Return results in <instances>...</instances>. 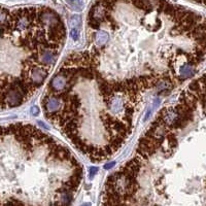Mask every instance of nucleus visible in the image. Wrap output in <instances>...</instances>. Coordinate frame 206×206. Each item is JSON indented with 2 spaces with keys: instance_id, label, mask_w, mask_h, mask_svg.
<instances>
[{
  "instance_id": "nucleus-1",
  "label": "nucleus",
  "mask_w": 206,
  "mask_h": 206,
  "mask_svg": "<svg viewBox=\"0 0 206 206\" xmlns=\"http://www.w3.org/2000/svg\"><path fill=\"white\" fill-rule=\"evenodd\" d=\"M68 3L71 5L74 10H80L83 7V1L81 0H68Z\"/></svg>"
},
{
  "instance_id": "nucleus-2",
  "label": "nucleus",
  "mask_w": 206,
  "mask_h": 206,
  "mask_svg": "<svg viewBox=\"0 0 206 206\" xmlns=\"http://www.w3.org/2000/svg\"><path fill=\"white\" fill-rule=\"evenodd\" d=\"M8 202V199L6 198V196L4 195V193L0 190V206H4Z\"/></svg>"
},
{
  "instance_id": "nucleus-3",
  "label": "nucleus",
  "mask_w": 206,
  "mask_h": 206,
  "mask_svg": "<svg viewBox=\"0 0 206 206\" xmlns=\"http://www.w3.org/2000/svg\"><path fill=\"white\" fill-rule=\"evenodd\" d=\"M70 36H71V38L73 39V40L76 41L78 39V30L76 28H72L70 30Z\"/></svg>"
},
{
  "instance_id": "nucleus-4",
  "label": "nucleus",
  "mask_w": 206,
  "mask_h": 206,
  "mask_svg": "<svg viewBox=\"0 0 206 206\" xmlns=\"http://www.w3.org/2000/svg\"><path fill=\"white\" fill-rule=\"evenodd\" d=\"M31 114H32V116H35V117L38 116V114H39V109H38L37 106H33L31 108Z\"/></svg>"
},
{
  "instance_id": "nucleus-5",
  "label": "nucleus",
  "mask_w": 206,
  "mask_h": 206,
  "mask_svg": "<svg viewBox=\"0 0 206 206\" xmlns=\"http://www.w3.org/2000/svg\"><path fill=\"white\" fill-rule=\"evenodd\" d=\"M98 172V168L97 167H92L90 169V175H91V177H93L94 175H96V173Z\"/></svg>"
},
{
  "instance_id": "nucleus-6",
  "label": "nucleus",
  "mask_w": 206,
  "mask_h": 206,
  "mask_svg": "<svg viewBox=\"0 0 206 206\" xmlns=\"http://www.w3.org/2000/svg\"><path fill=\"white\" fill-rule=\"evenodd\" d=\"M191 1L196 2V3L202 4V5H204V6H206V0H191Z\"/></svg>"
},
{
  "instance_id": "nucleus-7",
  "label": "nucleus",
  "mask_w": 206,
  "mask_h": 206,
  "mask_svg": "<svg viewBox=\"0 0 206 206\" xmlns=\"http://www.w3.org/2000/svg\"><path fill=\"white\" fill-rule=\"evenodd\" d=\"M159 104H160V99L159 98H157V99H154V108H157L159 106Z\"/></svg>"
},
{
  "instance_id": "nucleus-8",
  "label": "nucleus",
  "mask_w": 206,
  "mask_h": 206,
  "mask_svg": "<svg viewBox=\"0 0 206 206\" xmlns=\"http://www.w3.org/2000/svg\"><path fill=\"white\" fill-rule=\"evenodd\" d=\"M114 165H116V163H114V162H110V163H108V164L105 165L104 168H105V169H109V168L113 167V166H114Z\"/></svg>"
},
{
  "instance_id": "nucleus-9",
  "label": "nucleus",
  "mask_w": 206,
  "mask_h": 206,
  "mask_svg": "<svg viewBox=\"0 0 206 206\" xmlns=\"http://www.w3.org/2000/svg\"><path fill=\"white\" fill-rule=\"evenodd\" d=\"M80 206H91V203H84V204L80 205Z\"/></svg>"
},
{
  "instance_id": "nucleus-10",
  "label": "nucleus",
  "mask_w": 206,
  "mask_h": 206,
  "mask_svg": "<svg viewBox=\"0 0 206 206\" xmlns=\"http://www.w3.org/2000/svg\"><path fill=\"white\" fill-rule=\"evenodd\" d=\"M0 40H2V39H0Z\"/></svg>"
}]
</instances>
